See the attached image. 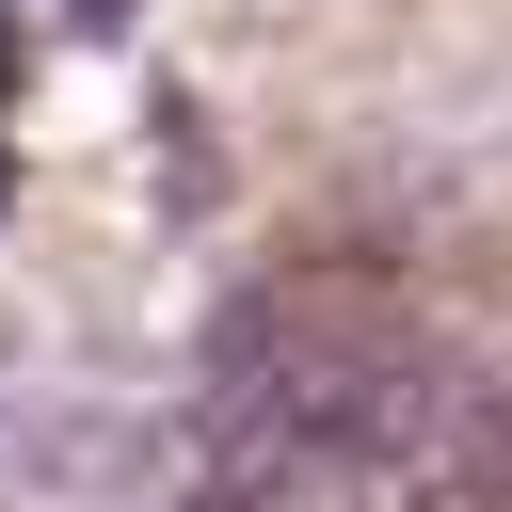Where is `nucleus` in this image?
Returning <instances> with one entry per match:
<instances>
[{"instance_id":"1","label":"nucleus","mask_w":512,"mask_h":512,"mask_svg":"<svg viewBox=\"0 0 512 512\" xmlns=\"http://www.w3.org/2000/svg\"><path fill=\"white\" fill-rule=\"evenodd\" d=\"M416 512H512V496H416Z\"/></svg>"}]
</instances>
